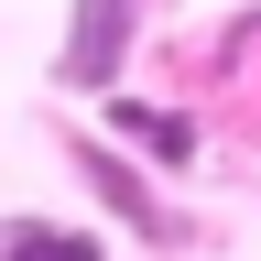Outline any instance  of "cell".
I'll return each instance as SVG.
<instances>
[{
	"label": "cell",
	"mask_w": 261,
	"mask_h": 261,
	"mask_svg": "<svg viewBox=\"0 0 261 261\" xmlns=\"http://www.w3.org/2000/svg\"><path fill=\"white\" fill-rule=\"evenodd\" d=\"M65 174L87 185L98 228H130V240H152V250H196V228L163 207V174H152V163H130L120 142H98V130H65Z\"/></svg>",
	"instance_id": "1"
},
{
	"label": "cell",
	"mask_w": 261,
	"mask_h": 261,
	"mask_svg": "<svg viewBox=\"0 0 261 261\" xmlns=\"http://www.w3.org/2000/svg\"><path fill=\"white\" fill-rule=\"evenodd\" d=\"M0 261H109V228L55 207H0Z\"/></svg>",
	"instance_id": "4"
},
{
	"label": "cell",
	"mask_w": 261,
	"mask_h": 261,
	"mask_svg": "<svg viewBox=\"0 0 261 261\" xmlns=\"http://www.w3.org/2000/svg\"><path fill=\"white\" fill-rule=\"evenodd\" d=\"M130 44H142V0H76L55 44V87L65 98H109L130 76Z\"/></svg>",
	"instance_id": "2"
},
{
	"label": "cell",
	"mask_w": 261,
	"mask_h": 261,
	"mask_svg": "<svg viewBox=\"0 0 261 261\" xmlns=\"http://www.w3.org/2000/svg\"><path fill=\"white\" fill-rule=\"evenodd\" d=\"M98 120H109V142L120 152H142L152 174H196V163H207V130H196L185 109H152V98H98Z\"/></svg>",
	"instance_id": "3"
}]
</instances>
